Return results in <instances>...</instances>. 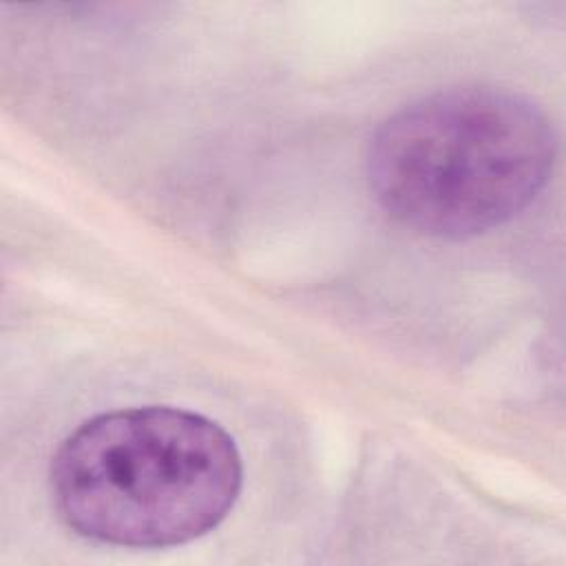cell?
<instances>
[{
    "label": "cell",
    "mask_w": 566,
    "mask_h": 566,
    "mask_svg": "<svg viewBox=\"0 0 566 566\" xmlns=\"http://www.w3.org/2000/svg\"><path fill=\"white\" fill-rule=\"evenodd\" d=\"M49 484L73 533L124 548H168L228 517L243 464L219 422L146 405L84 420L51 458Z\"/></svg>",
    "instance_id": "2"
},
{
    "label": "cell",
    "mask_w": 566,
    "mask_h": 566,
    "mask_svg": "<svg viewBox=\"0 0 566 566\" xmlns=\"http://www.w3.org/2000/svg\"><path fill=\"white\" fill-rule=\"evenodd\" d=\"M557 135L528 95L489 84L424 95L374 133L367 179L398 223L467 239L526 210L551 179Z\"/></svg>",
    "instance_id": "1"
}]
</instances>
